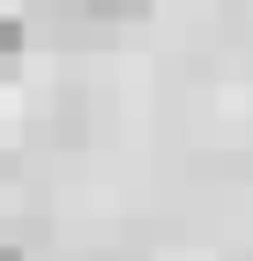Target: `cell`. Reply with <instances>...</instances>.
<instances>
[{"instance_id": "6da1fadb", "label": "cell", "mask_w": 253, "mask_h": 261, "mask_svg": "<svg viewBox=\"0 0 253 261\" xmlns=\"http://www.w3.org/2000/svg\"><path fill=\"white\" fill-rule=\"evenodd\" d=\"M15 53H22V22H15V15H0V75L15 67Z\"/></svg>"}, {"instance_id": "7a4b0ae2", "label": "cell", "mask_w": 253, "mask_h": 261, "mask_svg": "<svg viewBox=\"0 0 253 261\" xmlns=\"http://www.w3.org/2000/svg\"><path fill=\"white\" fill-rule=\"evenodd\" d=\"M82 8H90V15H142L149 0H82Z\"/></svg>"}, {"instance_id": "3957f363", "label": "cell", "mask_w": 253, "mask_h": 261, "mask_svg": "<svg viewBox=\"0 0 253 261\" xmlns=\"http://www.w3.org/2000/svg\"><path fill=\"white\" fill-rule=\"evenodd\" d=\"M0 261H22V254H15V246H0Z\"/></svg>"}]
</instances>
